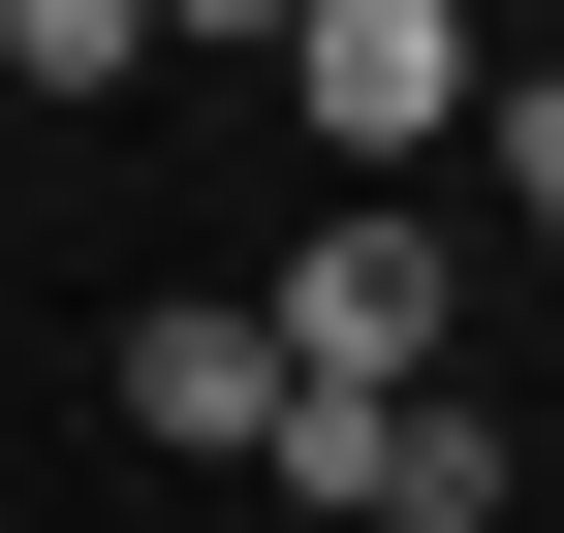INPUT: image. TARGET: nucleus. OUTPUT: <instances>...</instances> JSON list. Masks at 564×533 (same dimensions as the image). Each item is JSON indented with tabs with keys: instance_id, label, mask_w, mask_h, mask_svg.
I'll return each mask as SVG.
<instances>
[{
	"instance_id": "2",
	"label": "nucleus",
	"mask_w": 564,
	"mask_h": 533,
	"mask_svg": "<svg viewBox=\"0 0 564 533\" xmlns=\"http://www.w3.org/2000/svg\"><path fill=\"white\" fill-rule=\"evenodd\" d=\"M251 63H282V126H314L345 188H408V157H440L470 95H502V63H470V0H282Z\"/></svg>"
},
{
	"instance_id": "1",
	"label": "nucleus",
	"mask_w": 564,
	"mask_h": 533,
	"mask_svg": "<svg viewBox=\"0 0 564 533\" xmlns=\"http://www.w3.org/2000/svg\"><path fill=\"white\" fill-rule=\"evenodd\" d=\"M251 471H282V502H345V533H502V502H533L470 377H282V439H251Z\"/></svg>"
},
{
	"instance_id": "4",
	"label": "nucleus",
	"mask_w": 564,
	"mask_h": 533,
	"mask_svg": "<svg viewBox=\"0 0 564 533\" xmlns=\"http://www.w3.org/2000/svg\"><path fill=\"white\" fill-rule=\"evenodd\" d=\"M126 439L251 471V439H282V314H251V283H158V314H126Z\"/></svg>"
},
{
	"instance_id": "3",
	"label": "nucleus",
	"mask_w": 564,
	"mask_h": 533,
	"mask_svg": "<svg viewBox=\"0 0 564 533\" xmlns=\"http://www.w3.org/2000/svg\"><path fill=\"white\" fill-rule=\"evenodd\" d=\"M251 314H282V377H440V314H470V251H440V220H408V188H345V220H314V251H282V283H251Z\"/></svg>"
},
{
	"instance_id": "7",
	"label": "nucleus",
	"mask_w": 564,
	"mask_h": 533,
	"mask_svg": "<svg viewBox=\"0 0 564 533\" xmlns=\"http://www.w3.org/2000/svg\"><path fill=\"white\" fill-rule=\"evenodd\" d=\"M158 32H282V0H158Z\"/></svg>"
},
{
	"instance_id": "5",
	"label": "nucleus",
	"mask_w": 564,
	"mask_h": 533,
	"mask_svg": "<svg viewBox=\"0 0 564 533\" xmlns=\"http://www.w3.org/2000/svg\"><path fill=\"white\" fill-rule=\"evenodd\" d=\"M158 63V0H0V95H126Z\"/></svg>"
},
{
	"instance_id": "6",
	"label": "nucleus",
	"mask_w": 564,
	"mask_h": 533,
	"mask_svg": "<svg viewBox=\"0 0 564 533\" xmlns=\"http://www.w3.org/2000/svg\"><path fill=\"white\" fill-rule=\"evenodd\" d=\"M470 157L533 188V251H564V63H502V95H470Z\"/></svg>"
}]
</instances>
